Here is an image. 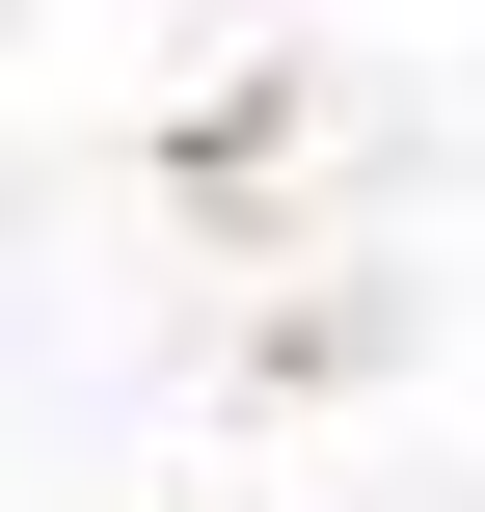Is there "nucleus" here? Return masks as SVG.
<instances>
[]
</instances>
